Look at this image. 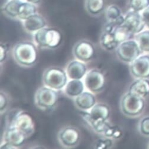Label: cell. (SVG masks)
<instances>
[{
    "label": "cell",
    "mask_w": 149,
    "mask_h": 149,
    "mask_svg": "<svg viewBox=\"0 0 149 149\" xmlns=\"http://www.w3.org/2000/svg\"><path fill=\"white\" fill-rule=\"evenodd\" d=\"M113 33L116 40L119 44L128 40L134 34L124 24L116 26L114 29Z\"/></svg>",
    "instance_id": "24"
},
{
    "label": "cell",
    "mask_w": 149,
    "mask_h": 149,
    "mask_svg": "<svg viewBox=\"0 0 149 149\" xmlns=\"http://www.w3.org/2000/svg\"><path fill=\"white\" fill-rule=\"evenodd\" d=\"M114 145L113 139L104 137L95 140L94 143V148L97 149L110 148Z\"/></svg>",
    "instance_id": "28"
},
{
    "label": "cell",
    "mask_w": 149,
    "mask_h": 149,
    "mask_svg": "<svg viewBox=\"0 0 149 149\" xmlns=\"http://www.w3.org/2000/svg\"><path fill=\"white\" fill-rule=\"evenodd\" d=\"M13 55L18 65L30 67L37 62L39 53L36 44L30 42H21L13 47Z\"/></svg>",
    "instance_id": "2"
},
{
    "label": "cell",
    "mask_w": 149,
    "mask_h": 149,
    "mask_svg": "<svg viewBox=\"0 0 149 149\" xmlns=\"http://www.w3.org/2000/svg\"><path fill=\"white\" fill-rule=\"evenodd\" d=\"M8 51V47L5 44H1L0 46V62L3 63L7 59Z\"/></svg>",
    "instance_id": "31"
},
{
    "label": "cell",
    "mask_w": 149,
    "mask_h": 149,
    "mask_svg": "<svg viewBox=\"0 0 149 149\" xmlns=\"http://www.w3.org/2000/svg\"><path fill=\"white\" fill-rule=\"evenodd\" d=\"M22 3V0H10L5 4L3 10L10 17L18 18Z\"/></svg>",
    "instance_id": "23"
},
{
    "label": "cell",
    "mask_w": 149,
    "mask_h": 149,
    "mask_svg": "<svg viewBox=\"0 0 149 149\" xmlns=\"http://www.w3.org/2000/svg\"><path fill=\"white\" fill-rule=\"evenodd\" d=\"M85 88L84 82L82 80L70 79L65 88V94L69 98H75L84 91Z\"/></svg>",
    "instance_id": "20"
},
{
    "label": "cell",
    "mask_w": 149,
    "mask_h": 149,
    "mask_svg": "<svg viewBox=\"0 0 149 149\" xmlns=\"http://www.w3.org/2000/svg\"><path fill=\"white\" fill-rule=\"evenodd\" d=\"M58 136L59 143L65 148H73L77 146L81 139L79 130L72 126H67L62 128Z\"/></svg>",
    "instance_id": "10"
},
{
    "label": "cell",
    "mask_w": 149,
    "mask_h": 149,
    "mask_svg": "<svg viewBox=\"0 0 149 149\" xmlns=\"http://www.w3.org/2000/svg\"><path fill=\"white\" fill-rule=\"evenodd\" d=\"M9 126H14L24 132L27 137L31 136L35 132V122L33 117L26 111L18 109Z\"/></svg>",
    "instance_id": "6"
},
{
    "label": "cell",
    "mask_w": 149,
    "mask_h": 149,
    "mask_svg": "<svg viewBox=\"0 0 149 149\" xmlns=\"http://www.w3.org/2000/svg\"><path fill=\"white\" fill-rule=\"evenodd\" d=\"M116 26L108 23L105 26L104 30L100 37V43L101 47L107 51H113L116 50L120 45L116 40L113 33Z\"/></svg>",
    "instance_id": "13"
},
{
    "label": "cell",
    "mask_w": 149,
    "mask_h": 149,
    "mask_svg": "<svg viewBox=\"0 0 149 149\" xmlns=\"http://www.w3.org/2000/svg\"><path fill=\"white\" fill-rule=\"evenodd\" d=\"M136 40L141 50L149 52V31L139 33L136 36Z\"/></svg>",
    "instance_id": "26"
},
{
    "label": "cell",
    "mask_w": 149,
    "mask_h": 149,
    "mask_svg": "<svg viewBox=\"0 0 149 149\" xmlns=\"http://www.w3.org/2000/svg\"><path fill=\"white\" fill-rule=\"evenodd\" d=\"M110 116L109 107L102 103H97L89 112L81 111V117L95 132L103 134L109 124L108 120Z\"/></svg>",
    "instance_id": "1"
},
{
    "label": "cell",
    "mask_w": 149,
    "mask_h": 149,
    "mask_svg": "<svg viewBox=\"0 0 149 149\" xmlns=\"http://www.w3.org/2000/svg\"><path fill=\"white\" fill-rule=\"evenodd\" d=\"M41 1H42V0H26V1L29 2L30 3H31V4H33L34 5L39 4Z\"/></svg>",
    "instance_id": "34"
},
{
    "label": "cell",
    "mask_w": 149,
    "mask_h": 149,
    "mask_svg": "<svg viewBox=\"0 0 149 149\" xmlns=\"http://www.w3.org/2000/svg\"><path fill=\"white\" fill-rule=\"evenodd\" d=\"M74 104L81 111H88L97 104V99L94 93L89 91H84L74 98Z\"/></svg>",
    "instance_id": "17"
},
{
    "label": "cell",
    "mask_w": 149,
    "mask_h": 149,
    "mask_svg": "<svg viewBox=\"0 0 149 149\" xmlns=\"http://www.w3.org/2000/svg\"><path fill=\"white\" fill-rule=\"evenodd\" d=\"M8 105V99L6 93L1 92L0 94V110L1 113H3L6 111Z\"/></svg>",
    "instance_id": "30"
},
{
    "label": "cell",
    "mask_w": 149,
    "mask_h": 149,
    "mask_svg": "<svg viewBox=\"0 0 149 149\" xmlns=\"http://www.w3.org/2000/svg\"><path fill=\"white\" fill-rule=\"evenodd\" d=\"M23 27L26 31L35 33L46 27V22L43 16L36 13L23 21Z\"/></svg>",
    "instance_id": "18"
},
{
    "label": "cell",
    "mask_w": 149,
    "mask_h": 149,
    "mask_svg": "<svg viewBox=\"0 0 149 149\" xmlns=\"http://www.w3.org/2000/svg\"><path fill=\"white\" fill-rule=\"evenodd\" d=\"M58 91L46 86L40 87L36 91L34 96L36 105L44 111L53 109L59 101Z\"/></svg>",
    "instance_id": "4"
},
{
    "label": "cell",
    "mask_w": 149,
    "mask_h": 149,
    "mask_svg": "<svg viewBox=\"0 0 149 149\" xmlns=\"http://www.w3.org/2000/svg\"><path fill=\"white\" fill-rule=\"evenodd\" d=\"M105 17L108 23L115 26H121L124 22V17L122 15L121 10L116 5L109 6L106 8Z\"/></svg>",
    "instance_id": "19"
},
{
    "label": "cell",
    "mask_w": 149,
    "mask_h": 149,
    "mask_svg": "<svg viewBox=\"0 0 149 149\" xmlns=\"http://www.w3.org/2000/svg\"><path fill=\"white\" fill-rule=\"evenodd\" d=\"M105 83V74L97 69H92L89 70L84 77L85 88L94 94L101 92L104 89Z\"/></svg>",
    "instance_id": "7"
},
{
    "label": "cell",
    "mask_w": 149,
    "mask_h": 149,
    "mask_svg": "<svg viewBox=\"0 0 149 149\" xmlns=\"http://www.w3.org/2000/svg\"><path fill=\"white\" fill-rule=\"evenodd\" d=\"M141 131L146 135H149V117L144 118L141 123Z\"/></svg>",
    "instance_id": "32"
},
{
    "label": "cell",
    "mask_w": 149,
    "mask_h": 149,
    "mask_svg": "<svg viewBox=\"0 0 149 149\" xmlns=\"http://www.w3.org/2000/svg\"><path fill=\"white\" fill-rule=\"evenodd\" d=\"M68 77L66 72L58 67L47 68L43 74V82L45 86L54 90L60 91L65 88Z\"/></svg>",
    "instance_id": "5"
},
{
    "label": "cell",
    "mask_w": 149,
    "mask_h": 149,
    "mask_svg": "<svg viewBox=\"0 0 149 149\" xmlns=\"http://www.w3.org/2000/svg\"><path fill=\"white\" fill-rule=\"evenodd\" d=\"M130 6L133 11L139 12L149 6V0H130Z\"/></svg>",
    "instance_id": "29"
},
{
    "label": "cell",
    "mask_w": 149,
    "mask_h": 149,
    "mask_svg": "<svg viewBox=\"0 0 149 149\" xmlns=\"http://www.w3.org/2000/svg\"><path fill=\"white\" fill-rule=\"evenodd\" d=\"M86 9L92 15H98L105 9V0H86Z\"/></svg>",
    "instance_id": "22"
},
{
    "label": "cell",
    "mask_w": 149,
    "mask_h": 149,
    "mask_svg": "<svg viewBox=\"0 0 149 149\" xmlns=\"http://www.w3.org/2000/svg\"><path fill=\"white\" fill-rule=\"evenodd\" d=\"M33 37L36 45L49 49L58 47L63 40L62 34L58 29L46 27L34 33Z\"/></svg>",
    "instance_id": "3"
},
{
    "label": "cell",
    "mask_w": 149,
    "mask_h": 149,
    "mask_svg": "<svg viewBox=\"0 0 149 149\" xmlns=\"http://www.w3.org/2000/svg\"><path fill=\"white\" fill-rule=\"evenodd\" d=\"M66 72L69 79L82 80L88 72V68L85 62L77 59L68 63Z\"/></svg>",
    "instance_id": "15"
},
{
    "label": "cell",
    "mask_w": 149,
    "mask_h": 149,
    "mask_svg": "<svg viewBox=\"0 0 149 149\" xmlns=\"http://www.w3.org/2000/svg\"><path fill=\"white\" fill-rule=\"evenodd\" d=\"M103 135L106 137L113 139H118L122 136V132L118 126L109 124L104 132Z\"/></svg>",
    "instance_id": "27"
},
{
    "label": "cell",
    "mask_w": 149,
    "mask_h": 149,
    "mask_svg": "<svg viewBox=\"0 0 149 149\" xmlns=\"http://www.w3.org/2000/svg\"><path fill=\"white\" fill-rule=\"evenodd\" d=\"M137 43L133 40H127L120 43L116 49L118 57L125 62H133L140 53Z\"/></svg>",
    "instance_id": "9"
},
{
    "label": "cell",
    "mask_w": 149,
    "mask_h": 149,
    "mask_svg": "<svg viewBox=\"0 0 149 149\" xmlns=\"http://www.w3.org/2000/svg\"><path fill=\"white\" fill-rule=\"evenodd\" d=\"M129 92L140 97L146 96L149 94V82L146 80H139L130 86Z\"/></svg>",
    "instance_id": "21"
},
{
    "label": "cell",
    "mask_w": 149,
    "mask_h": 149,
    "mask_svg": "<svg viewBox=\"0 0 149 149\" xmlns=\"http://www.w3.org/2000/svg\"><path fill=\"white\" fill-rule=\"evenodd\" d=\"M132 63L131 71L133 75L141 78L149 77V56L137 58Z\"/></svg>",
    "instance_id": "16"
},
{
    "label": "cell",
    "mask_w": 149,
    "mask_h": 149,
    "mask_svg": "<svg viewBox=\"0 0 149 149\" xmlns=\"http://www.w3.org/2000/svg\"><path fill=\"white\" fill-rule=\"evenodd\" d=\"M27 138L24 132L14 126L7 127L4 134V141L10 143L16 148L21 147Z\"/></svg>",
    "instance_id": "12"
},
{
    "label": "cell",
    "mask_w": 149,
    "mask_h": 149,
    "mask_svg": "<svg viewBox=\"0 0 149 149\" xmlns=\"http://www.w3.org/2000/svg\"><path fill=\"white\" fill-rule=\"evenodd\" d=\"M124 26L127 27L133 34L140 32L146 25L142 15L138 11L128 12L124 17Z\"/></svg>",
    "instance_id": "14"
},
{
    "label": "cell",
    "mask_w": 149,
    "mask_h": 149,
    "mask_svg": "<svg viewBox=\"0 0 149 149\" xmlns=\"http://www.w3.org/2000/svg\"><path fill=\"white\" fill-rule=\"evenodd\" d=\"M144 102L141 97L128 92L121 101V108L123 113L130 116L140 114L144 108Z\"/></svg>",
    "instance_id": "8"
},
{
    "label": "cell",
    "mask_w": 149,
    "mask_h": 149,
    "mask_svg": "<svg viewBox=\"0 0 149 149\" xmlns=\"http://www.w3.org/2000/svg\"><path fill=\"white\" fill-rule=\"evenodd\" d=\"M74 56L77 60L83 62H88L94 58L95 48L89 41L82 40L74 45L73 50Z\"/></svg>",
    "instance_id": "11"
},
{
    "label": "cell",
    "mask_w": 149,
    "mask_h": 149,
    "mask_svg": "<svg viewBox=\"0 0 149 149\" xmlns=\"http://www.w3.org/2000/svg\"><path fill=\"white\" fill-rule=\"evenodd\" d=\"M37 8L34 4L27 1H22L18 18L21 20H25L29 17L36 14Z\"/></svg>",
    "instance_id": "25"
},
{
    "label": "cell",
    "mask_w": 149,
    "mask_h": 149,
    "mask_svg": "<svg viewBox=\"0 0 149 149\" xmlns=\"http://www.w3.org/2000/svg\"><path fill=\"white\" fill-rule=\"evenodd\" d=\"M141 15L146 25L149 27V6L143 10Z\"/></svg>",
    "instance_id": "33"
}]
</instances>
